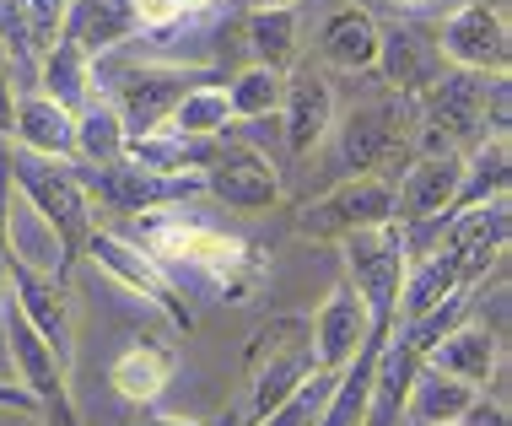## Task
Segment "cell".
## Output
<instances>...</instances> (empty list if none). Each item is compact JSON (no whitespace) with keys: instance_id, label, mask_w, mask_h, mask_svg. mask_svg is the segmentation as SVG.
Instances as JSON below:
<instances>
[{"instance_id":"cell-33","label":"cell","mask_w":512,"mask_h":426,"mask_svg":"<svg viewBox=\"0 0 512 426\" xmlns=\"http://www.w3.org/2000/svg\"><path fill=\"white\" fill-rule=\"evenodd\" d=\"M286 98V71H270V65H243L238 76L227 81V108L232 125L238 119H275Z\"/></svg>"},{"instance_id":"cell-37","label":"cell","mask_w":512,"mask_h":426,"mask_svg":"<svg viewBox=\"0 0 512 426\" xmlns=\"http://www.w3.org/2000/svg\"><path fill=\"white\" fill-rule=\"evenodd\" d=\"M22 11H27V27H33V44L38 54H44L54 38H60V27H65V11H71V0H22Z\"/></svg>"},{"instance_id":"cell-15","label":"cell","mask_w":512,"mask_h":426,"mask_svg":"<svg viewBox=\"0 0 512 426\" xmlns=\"http://www.w3.org/2000/svg\"><path fill=\"white\" fill-rule=\"evenodd\" d=\"M205 195L232 205V211H270L275 200H281V173H275V162L265 151L243 146V141H221L216 162L200 173Z\"/></svg>"},{"instance_id":"cell-25","label":"cell","mask_w":512,"mask_h":426,"mask_svg":"<svg viewBox=\"0 0 512 426\" xmlns=\"http://www.w3.org/2000/svg\"><path fill=\"white\" fill-rule=\"evenodd\" d=\"M464 270H459V259H453L448 249H426V254H415L410 265H405V281H399V302H394V324H410V319H421V313H432L437 302H448L453 292H464Z\"/></svg>"},{"instance_id":"cell-34","label":"cell","mask_w":512,"mask_h":426,"mask_svg":"<svg viewBox=\"0 0 512 426\" xmlns=\"http://www.w3.org/2000/svg\"><path fill=\"white\" fill-rule=\"evenodd\" d=\"M168 125H173V130H184V135H227V125H232L227 81H205V87L184 92V103L173 108Z\"/></svg>"},{"instance_id":"cell-30","label":"cell","mask_w":512,"mask_h":426,"mask_svg":"<svg viewBox=\"0 0 512 426\" xmlns=\"http://www.w3.org/2000/svg\"><path fill=\"white\" fill-rule=\"evenodd\" d=\"M469 405H475V389H464V383H453V378L432 373V367H421V373L410 378V389H405V410H399V421H405V426H453Z\"/></svg>"},{"instance_id":"cell-42","label":"cell","mask_w":512,"mask_h":426,"mask_svg":"<svg viewBox=\"0 0 512 426\" xmlns=\"http://www.w3.org/2000/svg\"><path fill=\"white\" fill-rule=\"evenodd\" d=\"M389 6L399 11V17H421V11H432L437 0H389Z\"/></svg>"},{"instance_id":"cell-5","label":"cell","mask_w":512,"mask_h":426,"mask_svg":"<svg viewBox=\"0 0 512 426\" xmlns=\"http://www.w3.org/2000/svg\"><path fill=\"white\" fill-rule=\"evenodd\" d=\"M141 249L157 259V265H195L205 276H216L227 292H238V270H254V249L238 238V232H221V227H205V222H184V216H168L157 211L151 222L141 227Z\"/></svg>"},{"instance_id":"cell-20","label":"cell","mask_w":512,"mask_h":426,"mask_svg":"<svg viewBox=\"0 0 512 426\" xmlns=\"http://www.w3.org/2000/svg\"><path fill=\"white\" fill-rule=\"evenodd\" d=\"M421 367H432V373H442V378H453V383H464V389L480 394L496 373H502V335L486 329L480 319H469V324L453 329L448 340H437Z\"/></svg>"},{"instance_id":"cell-7","label":"cell","mask_w":512,"mask_h":426,"mask_svg":"<svg viewBox=\"0 0 512 426\" xmlns=\"http://www.w3.org/2000/svg\"><path fill=\"white\" fill-rule=\"evenodd\" d=\"M0 346H6V367L17 373V383L38 400V421H44V426H81L76 400H71V389H65L71 362L54 356V346L22 319L11 297L0 302Z\"/></svg>"},{"instance_id":"cell-32","label":"cell","mask_w":512,"mask_h":426,"mask_svg":"<svg viewBox=\"0 0 512 426\" xmlns=\"http://www.w3.org/2000/svg\"><path fill=\"white\" fill-rule=\"evenodd\" d=\"M124 157V125L108 98H92L76 114V168H108Z\"/></svg>"},{"instance_id":"cell-21","label":"cell","mask_w":512,"mask_h":426,"mask_svg":"<svg viewBox=\"0 0 512 426\" xmlns=\"http://www.w3.org/2000/svg\"><path fill=\"white\" fill-rule=\"evenodd\" d=\"M378 38H383V22L372 11L340 6L318 27V65L324 71H345V76H367V71H378Z\"/></svg>"},{"instance_id":"cell-41","label":"cell","mask_w":512,"mask_h":426,"mask_svg":"<svg viewBox=\"0 0 512 426\" xmlns=\"http://www.w3.org/2000/svg\"><path fill=\"white\" fill-rule=\"evenodd\" d=\"M141 426H216V421H195V416H146Z\"/></svg>"},{"instance_id":"cell-28","label":"cell","mask_w":512,"mask_h":426,"mask_svg":"<svg viewBox=\"0 0 512 426\" xmlns=\"http://www.w3.org/2000/svg\"><path fill=\"white\" fill-rule=\"evenodd\" d=\"M173 367H178V356L168 346H157V340H135V346H124L114 356L108 383H114V394L124 405H151L173 383Z\"/></svg>"},{"instance_id":"cell-10","label":"cell","mask_w":512,"mask_h":426,"mask_svg":"<svg viewBox=\"0 0 512 426\" xmlns=\"http://www.w3.org/2000/svg\"><path fill=\"white\" fill-rule=\"evenodd\" d=\"M205 81H216V76L195 71V65H130V71H119L114 87H108V103H114V114L124 125V141L162 130L173 119V108L184 103V92L205 87Z\"/></svg>"},{"instance_id":"cell-12","label":"cell","mask_w":512,"mask_h":426,"mask_svg":"<svg viewBox=\"0 0 512 426\" xmlns=\"http://www.w3.org/2000/svg\"><path fill=\"white\" fill-rule=\"evenodd\" d=\"M81 184H87V195L108 205V211L119 216H157V211H178L184 200L205 195L200 178H178V173H146L135 168V162H108V168H76Z\"/></svg>"},{"instance_id":"cell-11","label":"cell","mask_w":512,"mask_h":426,"mask_svg":"<svg viewBox=\"0 0 512 426\" xmlns=\"http://www.w3.org/2000/svg\"><path fill=\"white\" fill-rule=\"evenodd\" d=\"M448 71H475V76H507L512 65V27L507 11L491 0H464L459 11H448L442 27L432 33Z\"/></svg>"},{"instance_id":"cell-3","label":"cell","mask_w":512,"mask_h":426,"mask_svg":"<svg viewBox=\"0 0 512 426\" xmlns=\"http://www.w3.org/2000/svg\"><path fill=\"white\" fill-rule=\"evenodd\" d=\"M6 184L17 189V200H27L38 216L54 227V238L65 243V254L81 259L92 232V195L81 184L76 162H54V157H33V151H11L6 162Z\"/></svg>"},{"instance_id":"cell-17","label":"cell","mask_w":512,"mask_h":426,"mask_svg":"<svg viewBox=\"0 0 512 426\" xmlns=\"http://www.w3.org/2000/svg\"><path fill=\"white\" fill-rule=\"evenodd\" d=\"M6 297L17 302L22 319L54 346V356H60V362H71V351H76V329H71V281L38 276V270L11 265V259H6Z\"/></svg>"},{"instance_id":"cell-6","label":"cell","mask_w":512,"mask_h":426,"mask_svg":"<svg viewBox=\"0 0 512 426\" xmlns=\"http://www.w3.org/2000/svg\"><path fill=\"white\" fill-rule=\"evenodd\" d=\"M81 254H87L108 281H119L130 297L151 302V308H157L173 329H184V335L195 329V308H189L184 286H178L173 270L157 265V259H151L135 238H124V232H114V227H92L87 232V249H81Z\"/></svg>"},{"instance_id":"cell-16","label":"cell","mask_w":512,"mask_h":426,"mask_svg":"<svg viewBox=\"0 0 512 426\" xmlns=\"http://www.w3.org/2000/svg\"><path fill=\"white\" fill-rule=\"evenodd\" d=\"M281 130H286V151L292 157H313L329 141L340 108H335V87L318 65H292L286 71V98H281Z\"/></svg>"},{"instance_id":"cell-39","label":"cell","mask_w":512,"mask_h":426,"mask_svg":"<svg viewBox=\"0 0 512 426\" xmlns=\"http://www.w3.org/2000/svg\"><path fill=\"white\" fill-rule=\"evenodd\" d=\"M0 410H17V416H38V400L22 389L17 378H0Z\"/></svg>"},{"instance_id":"cell-23","label":"cell","mask_w":512,"mask_h":426,"mask_svg":"<svg viewBox=\"0 0 512 426\" xmlns=\"http://www.w3.org/2000/svg\"><path fill=\"white\" fill-rule=\"evenodd\" d=\"M6 130L17 151H33V157H54V162H76V119L60 114L44 92H17L6 114Z\"/></svg>"},{"instance_id":"cell-31","label":"cell","mask_w":512,"mask_h":426,"mask_svg":"<svg viewBox=\"0 0 512 426\" xmlns=\"http://www.w3.org/2000/svg\"><path fill=\"white\" fill-rule=\"evenodd\" d=\"M507 184H512V146L507 141H480L475 151H464V184H459V200H453L448 216L469 211V205L502 200Z\"/></svg>"},{"instance_id":"cell-24","label":"cell","mask_w":512,"mask_h":426,"mask_svg":"<svg viewBox=\"0 0 512 426\" xmlns=\"http://www.w3.org/2000/svg\"><path fill=\"white\" fill-rule=\"evenodd\" d=\"M6 259L38 270V276H54V281H71V265H76V259L65 254V243L54 238V227L17 195L6 200Z\"/></svg>"},{"instance_id":"cell-27","label":"cell","mask_w":512,"mask_h":426,"mask_svg":"<svg viewBox=\"0 0 512 426\" xmlns=\"http://www.w3.org/2000/svg\"><path fill=\"white\" fill-rule=\"evenodd\" d=\"M60 38L76 44L81 54H92V60H103V54H114L119 44L135 38V11L130 0H71Z\"/></svg>"},{"instance_id":"cell-40","label":"cell","mask_w":512,"mask_h":426,"mask_svg":"<svg viewBox=\"0 0 512 426\" xmlns=\"http://www.w3.org/2000/svg\"><path fill=\"white\" fill-rule=\"evenodd\" d=\"M11 103H17V65H11V54L0 49V125H6Z\"/></svg>"},{"instance_id":"cell-2","label":"cell","mask_w":512,"mask_h":426,"mask_svg":"<svg viewBox=\"0 0 512 426\" xmlns=\"http://www.w3.org/2000/svg\"><path fill=\"white\" fill-rule=\"evenodd\" d=\"M313 373H318L313 324L302 313H275L248 335V351H243V416H221L216 426H259Z\"/></svg>"},{"instance_id":"cell-43","label":"cell","mask_w":512,"mask_h":426,"mask_svg":"<svg viewBox=\"0 0 512 426\" xmlns=\"http://www.w3.org/2000/svg\"><path fill=\"white\" fill-rule=\"evenodd\" d=\"M216 0H178V11H184V17H200V11H211Z\"/></svg>"},{"instance_id":"cell-13","label":"cell","mask_w":512,"mask_h":426,"mask_svg":"<svg viewBox=\"0 0 512 426\" xmlns=\"http://www.w3.org/2000/svg\"><path fill=\"white\" fill-rule=\"evenodd\" d=\"M464 184V151H426L399 168L394 184V227H426L448 222L453 200Z\"/></svg>"},{"instance_id":"cell-26","label":"cell","mask_w":512,"mask_h":426,"mask_svg":"<svg viewBox=\"0 0 512 426\" xmlns=\"http://www.w3.org/2000/svg\"><path fill=\"white\" fill-rule=\"evenodd\" d=\"M38 92L60 108V114H81L92 98H98V60L92 54H81L76 44H65V38H54V44L38 54Z\"/></svg>"},{"instance_id":"cell-35","label":"cell","mask_w":512,"mask_h":426,"mask_svg":"<svg viewBox=\"0 0 512 426\" xmlns=\"http://www.w3.org/2000/svg\"><path fill=\"white\" fill-rule=\"evenodd\" d=\"M329 383H335V373H313V378L292 394V400H281L259 426H318V416H324V400H329Z\"/></svg>"},{"instance_id":"cell-38","label":"cell","mask_w":512,"mask_h":426,"mask_svg":"<svg viewBox=\"0 0 512 426\" xmlns=\"http://www.w3.org/2000/svg\"><path fill=\"white\" fill-rule=\"evenodd\" d=\"M453 426H512V421H507V405H502V400H486V394H475V405H469Z\"/></svg>"},{"instance_id":"cell-36","label":"cell","mask_w":512,"mask_h":426,"mask_svg":"<svg viewBox=\"0 0 512 426\" xmlns=\"http://www.w3.org/2000/svg\"><path fill=\"white\" fill-rule=\"evenodd\" d=\"M130 11H135V38H141V33L168 38L173 27L189 22L184 11H178V0H130Z\"/></svg>"},{"instance_id":"cell-29","label":"cell","mask_w":512,"mask_h":426,"mask_svg":"<svg viewBox=\"0 0 512 426\" xmlns=\"http://www.w3.org/2000/svg\"><path fill=\"white\" fill-rule=\"evenodd\" d=\"M243 44H248V54H254L248 65L292 71V65H297V49H302V22H297V6L248 11V17H243Z\"/></svg>"},{"instance_id":"cell-4","label":"cell","mask_w":512,"mask_h":426,"mask_svg":"<svg viewBox=\"0 0 512 426\" xmlns=\"http://www.w3.org/2000/svg\"><path fill=\"white\" fill-rule=\"evenodd\" d=\"M410 103H399L394 92L389 98H372L356 103L345 119H335L329 141H335V173L340 178H389V168L410 162Z\"/></svg>"},{"instance_id":"cell-18","label":"cell","mask_w":512,"mask_h":426,"mask_svg":"<svg viewBox=\"0 0 512 426\" xmlns=\"http://www.w3.org/2000/svg\"><path fill=\"white\" fill-rule=\"evenodd\" d=\"M442 71H448V65H442L432 33H421L415 22L383 27V38H378V76L389 81V92L399 103H421Z\"/></svg>"},{"instance_id":"cell-8","label":"cell","mask_w":512,"mask_h":426,"mask_svg":"<svg viewBox=\"0 0 512 426\" xmlns=\"http://www.w3.org/2000/svg\"><path fill=\"white\" fill-rule=\"evenodd\" d=\"M340 259H345V286L356 292V302L367 308L372 329H394V302H399V281H405V232L394 222L389 227H367L340 238Z\"/></svg>"},{"instance_id":"cell-9","label":"cell","mask_w":512,"mask_h":426,"mask_svg":"<svg viewBox=\"0 0 512 426\" xmlns=\"http://www.w3.org/2000/svg\"><path fill=\"white\" fill-rule=\"evenodd\" d=\"M394 222V178H340L329 195L308 200L297 211V238H313V243H340L351 232H367V227H389Z\"/></svg>"},{"instance_id":"cell-22","label":"cell","mask_w":512,"mask_h":426,"mask_svg":"<svg viewBox=\"0 0 512 426\" xmlns=\"http://www.w3.org/2000/svg\"><path fill=\"white\" fill-rule=\"evenodd\" d=\"M221 141H227V135H184V130L162 125V130H146V135H130V141H124V162H135V168H146V173L200 178L216 162Z\"/></svg>"},{"instance_id":"cell-19","label":"cell","mask_w":512,"mask_h":426,"mask_svg":"<svg viewBox=\"0 0 512 426\" xmlns=\"http://www.w3.org/2000/svg\"><path fill=\"white\" fill-rule=\"evenodd\" d=\"M308 324H313V362H318V373H340V367H351L356 351H362L367 335H372V319H367L362 302H356L351 286H335V292L318 302V313Z\"/></svg>"},{"instance_id":"cell-1","label":"cell","mask_w":512,"mask_h":426,"mask_svg":"<svg viewBox=\"0 0 512 426\" xmlns=\"http://www.w3.org/2000/svg\"><path fill=\"white\" fill-rule=\"evenodd\" d=\"M415 108V157L426 151H475L480 141H507L512 130V81L442 71Z\"/></svg>"},{"instance_id":"cell-14","label":"cell","mask_w":512,"mask_h":426,"mask_svg":"<svg viewBox=\"0 0 512 426\" xmlns=\"http://www.w3.org/2000/svg\"><path fill=\"white\" fill-rule=\"evenodd\" d=\"M507 238H512V211H507V195L502 200H486V205H469V211L448 216L437 227V243L459 259L464 281L469 286H486V270L502 265L507 254ZM432 243V249H437Z\"/></svg>"},{"instance_id":"cell-44","label":"cell","mask_w":512,"mask_h":426,"mask_svg":"<svg viewBox=\"0 0 512 426\" xmlns=\"http://www.w3.org/2000/svg\"><path fill=\"white\" fill-rule=\"evenodd\" d=\"M270 6H297V0H248V11H270Z\"/></svg>"}]
</instances>
